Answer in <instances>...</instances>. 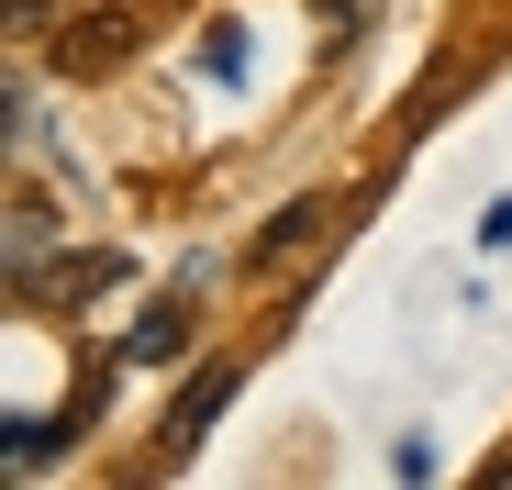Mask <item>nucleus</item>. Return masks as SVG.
Segmentation results:
<instances>
[{
	"label": "nucleus",
	"instance_id": "f257e3e1",
	"mask_svg": "<svg viewBox=\"0 0 512 490\" xmlns=\"http://www.w3.org/2000/svg\"><path fill=\"white\" fill-rule=\"evenodd\" d=\"M156 45V0H67L56 12V78H112V67H134Z\"/></svg>",
	"mask_w": 512,
	"mask_h": 490
},
{
	"label": "nucleus",
	"instance_id": "f03ea898",
	"mask_svg": "<svg viewBox=\"0 0 512 490\" xmlns=\"http://www.w3.org/2000/svg\"><path fill=\"white\" fill-rule=\"evenodd\" d=\"M334 223H346V201H334V190H301L290 212H268V223H256L245 279H301V268L323 257V234H334Z\"/></svg>",
	"mask_w": 512,
	"mask_h": 490
},
{
	"label": "nucleus",
	"instance_id": "7ed1b4c3",
	"mask_svg": "<svg viewBox=\"0 0 512 490\" xmlns=\"http://www.w3.org/2000/svg\"><path fill=\"white\" fill-rule=\"evenodd\" d=\"M112 279H123V257H67V268H23L12 301H90V290H112Z\"/></svg>",
	"mask_w": 512,
	"mask_h": 490
},
{
	"label": "nucleus",
	"instance_id": "20e7f679",
	"mask_svg": "<svg viewBox=\"0 0 512 490\" xmlns=\"http://www.w3.org/2000/svg\"><path fill=\"white\" fill-rule=\"evenodd\" d=\"M167 357H190V301H156L134 335H123V357H112V368H167Z\"/></svg>",
	"mask_w": 512,
	"mask_h": 490
},
{
	"label": "nucleus",
	"instance_id": "39448f33",
	"mask_svg": "<svg viewBox=\"0 0 512 490\" xmlns=\"http://www.w3.org/2000/svg\"><path fill=\"white\" fill-rule=\"evenodd\" d=\"M223 401H234V368H201V379L179 390V435H167V457H190V446L212 435V413H223Z\"/></svg>",
	"mask_w": 512,
	"mask_h": 490
},
{
	"label": "nucleus",
	"instance_id": "423d86ee",
	"mask_svg": "<svg viewBox=\"0 0 512 490\" xmlns=\"http://www.w3.org/2000/svg\"><path fill=\"white\" fill-rule=\"evenodd\" d=\"M468 78H479V56H457V67H435V78H412V90H401V134H423V123L468 90Z\"/></svg>",
	"mask_w": 512,
	"mask_h": 490
},
{
	"label": "nucleus",
	"instance_id": "0eeeda50",
	"mask_svg": "<svg viewBox=\"0 0 512 490\" xmlns=\"http://www.w3.org/2000/svg\"><path fill=\"white\" fill-rule=\"evenodd\" d=\"M201 67H212V78H234V67H245V34H234V23H212V34H201Z\"/></svg>",
	"mask_w": 512,
	"mask_h": 490
},
{
	"label": "nucleus",
	"instance_id": "6e6552de",
	"mask_svg": "<svg viewBox=\"0 0 512 490\" xmlns=\"http://www.w3.org/2000/svg\"><path fill=\"white\" fill-rule=\"evenodd\" d=\"M479 245H512V201H490V223H479Z\"/></svg>",
	"mask_w": 512,
	"mask_h": 490
},
{
	"label": "nucleus",
	"instance_id": "1a4fd4ad",
	"mask_svg": "<svg viewBox=\"0 0 512 490\" xmlns=\"http://www.w3.org/2000/svg\"><path fill=\"white\" fill-rule=\"evenodd\" d=\"M312 12H323V23H357V12H368V0H312Z\"/></svg>",
	"mask_w": 512,
	"mask_h": 490
},
{
	"label": "nucleus",
	"instance_id": "9d476101",
	"mask_svg": "<svg viewBox=\"0 0 512 490\" xmlns=\"http://www.w3.org/2000/svg\"><path fill=\"white\" fill-rule=\"evenodd\" d=\"M490 479H512V446H501V457H490Z\"/></svg>",
	"mask_w": 512,
	"mask_h": 490
}]
</instances>
